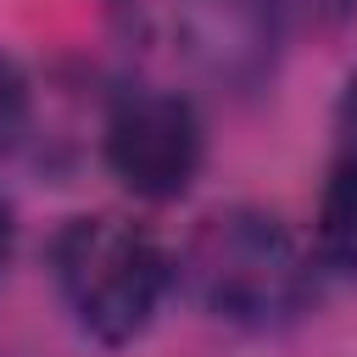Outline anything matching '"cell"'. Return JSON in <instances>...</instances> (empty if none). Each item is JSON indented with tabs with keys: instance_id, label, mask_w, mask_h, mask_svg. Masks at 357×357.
<instances>
[{
	"instance_id": "cell-1",
	"label": "cell",
	"mask_w": 357,
	"mask_h": 357,
	"mask_svg": "<svg viewBox=\"0 0 357 357\" xmlns=\"http://www.w3.org/2000/svg\"><path fill=\"white\" fill-rule=\"evenodd\" d=\"M184 296L234 329H268L301 312L312 290V268L296 234L262 206H223L195 223L178 251Z\"/></svg>"
},
{
	"instance_id": "cell-2",
	"label": "cell",
	"mask_w": 357,
	"mask_h": 357,
	"mask_svg": "<svg viewBox=\"0 0 357 357\" xmlns=\"http://www.w3.org/2000/svg\"><path fill=\"white\" fill-rule=\"evenodd\" d=\"M50 273H56L67 312L78 318V329L89 340L128 346L151 324V312L173 279V262L151 229H139L117 212H84L56 229Z\"/></svg>"
},
{
	"instance_id": "cell-3",
	"label": "cell",
	"mask_w": 357,
	"mask_h": 357,
	"mask_svg": "<svg viewBox=\"0 0 357 357\" xmlns=\"http://www.w3.org/2000/svg\"><path fill=\"white\" fill-rule=\"evenodd\" d=\"M100 151H106V167L123 190H134L139 201H173L201 173L206 134H201V117L184 95L128 89L106 112Z\"/></svg>"
},
{
	"instance_id": "cell-4",
	"label": "cell",
	"mask_w": 357,
	"mask_h": 357,
	"mask_svg": "<svg viewBox=\"0 0 357 357\" xmlns=\"http://www.w3.org/2000/svg\"><path fill=\"white\" fill-rule=\"evenodd\" d=\"M284 0H173L184 56L223 89H251L268 78L279 50Z\"/></svg>"
},
{
	"instance_id": "cell-5",
	"label": "cell",
	"mask_w": 357,
	"mask_h": 357,
	"mask_svg": "<svg viewBox=\"0 0 357 357\" xmlns=\"http://www.w3.org/2000/svg\"><path fill=\"white\" fill-rule=\"evenodd\" d=\"M318 257L340 273H357V156L346 151L329 178H324V195H318Z\"/></svg>"
},
{
	"instance_id": "cell-6",
	"label": "cell",
	"mask_w": 357,
	"mask_h": 357,
	"mask_svg": "<svg viewBox=\"0 0 357 357\" xmlns=\"http://www.w3.org/2000/svg\"><path fill=\"white\" fill-rule=\"evenodd\" d=\"M33 123V95H28V78L11 56H0V151H11Z\"/></svg>"
},
{
	"instance_id": "cell-7",
	"label": "cell",
	"mask_w": 357,
	"mask_h": 357,
	"mask_svg": "<svg viewBox=\"0 0 357 357\" xmlns=\"http://www.w3.org/2000/svg\"><path fill=\"white\" fill-rule=\"evenodd\" d=\"M335 123H340V134H346V151L357 156V73H351V78H346V89H340Z\"/></svg>"
},
{
	"instance_id": "cell-8",
	"label": "cell",
	"mask_w": 357,
	"mask_h": 357,
	"mask_svg": "<svg viewBox=\"0 0 357 357\" xmlns=\"http://www.w3.org/2000/svg\"><path fill=\"white\" fill-rule=\"evenodd\" d=\"M11 234H17V223H11V201H6V190H0V268L11 262Z\"/></svg>"
}]
</instances>
